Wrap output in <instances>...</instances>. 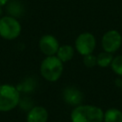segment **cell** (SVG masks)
<instances>
[{
	"instance_id": "8",
	"label": "cell",
	"mask_w": 122,
	"mask_h": 122,
	"mask_svg": "<svg viewBox=\"0 0 122 122\" xmlns=\"http://www.w3.org/2000/svg\"><path fill=\"white\" fill-rule=\"evenodd\" d=\"M63 97H64V100L68 104L78 106V105H80V103L82 101L83 95H82V92L79 90H77L76 88H74V87H67L64 90Z\"/></svg>"
},
{
	"instance_id": "3",
	"label": "cell",
	"mask_w": 122,
	"mask_h": 122,
	"mask_svg": "<svg viewBox=\"0 0 122 122\" xmlns=\"http://www.w3.org/2000/svg\"><path fill=\"white\" fill-rule=\"evenodd\" d=\"M20 94L18 90L9 84L0 85V112L13 110L19 103Z\"/></svg>"
},
{
	"instance_id": "7",
	"label": "cell",
	"mask_w": 122,
	"mask_h": 122,
	"mask_svg": "<svg viewBox=\"0 0 122 122\" xmlns=\"http://www.w3.org/2000/svg\"><path fill=\"white\" fill-rule=\"evenodd\" d=\"M59 47L58 40L51 34H45L39 40V49L46 56L55 55Z\"/></svg>"
},
{
	"instance_id": "9",
	"label": "cell",
	"mask_w": 122,
	"mask_h": 122,
	"mask_svg": "<svg viewBox=\"0 0 122 122\" xmlns=\"http://www.w3.org/2000/svg\"><path fill=\"white\" fill-rule=\"evenodd\" d=\"M48 111L41 106L33 107L27 114V122H47Z\"/></svg>"
},
{
	"instance_id": "11",
	"label": "cell",
	"mask_w": 122,
	"mask_h": 122,
	"mask_svg": "<svg viewBox=\"0 0 122 122\" xmlns=\"http://www.w3.org/2000/svg\"><path fill=\"white\" fill-rule=\"evenodd\" d=\"M104 122H122V112L118 109L112 108L104 112Z\"/></svg>"
},
{
	"instance_id": "4",
	"label": "cell",
	"mask_w": 122,
	"mask_h": 122,
	"mask_svg": "<svg viewBox=\"0 0 122 122\" xmlns=\"http://www.w3.org/2000/svg\"><path fill=\"white\" fill-rule=\"evenodd\" d=\"M21 33V25L17 19L11 16L0 18V36L7 40H13Z\"/></svg>"
},
{
	"instance_id": "10",
	"label": "cell",
	"mask_w": 122,
	"mask_h": 122,
	"mask_svg": "<svg viewBox=\"0 0 122 122\" xmlns=\"http://www.w3.org/2000/svg\"><path fill=\"white\" fill-rule=\"evenodd\" d=\"M74 48L71 45H62L59 47L57 52H56V56L63 62L66 63L68 61H71L72 59V57L74 56Z\"/></svg>"
},
{
	"instance_id": "13",
	"label": "cell",
	"mask_w": 122,
	"mask_h": 122,
	"mask_svg": "<svg viewBox=\"0 0 122 122\" xmlns=\"http://www.w3.org/2000/svg\"><path fill=\"white\" fill-rule=\"evenodd\" d=\"M111 68L114 73L122 76V54L113 57L111 64Z\"/></svg>"
},
{
	"instance_id": "15",
	"label": "cell",
	"mask_w": 122,
	"mask_h": 122,
	"mask_svg": "<svg viewBox=\"0 0 122 122\" xmlns=\"http://www.w3.org/2000/svg\"><path fill=\"white\" fill-rule=\"evenodd\" d=\"M9 0H0V7H2V6H4L7 2H8Z\"/></svg>"
},
{
	"instance_id": "2",
	"label": "cell",
	"mask_w": 122,
	"mask_h": 122,
	"mask_svg": "<svg viewBox=\"0 0 122 122\" xmlns=\"http://www.w3.org/2000/svg\"><path fill=\"white\" fill-rule=\"evenodd\" d=\"M63 62L56 56H47L40 65V73L47 81L55 82L63 73Z\"/></svg>"
},
{
	"instance_id": "16",
	"label": "cell",
	"mask_w": 122,
	"mask_h": 122,
	"mask_svg": "<svg viewBox=\"0 0 122 122\" xmlns=\"http://www.w3.org/2000/svg\"><path fill=\"white\" fill-rule=\"evenodd\" d=\"M1 15H2V9H1V7H0V18H1Z\"/></svg>"
},
{
	"instance_id": "14",
	"label": "cell",
	"mask_w": 122,
	"mask_h": 122,
	"mask_svg": "<svg viewBox=\"0 0 122 122\" xmlns=\"http://www.w3.org/2000/svg\"><path fill=\"white\" fill-rule=\"evenodd\" d=\"M83 64L85 65V67H87V68H89V69L97 66V63H96V56L93 55L92 53L84 55V56H83Z\"/></svg>"
},
{
	"instance_id": "12",
	"label": "cell",
	"mask_w": 122,
	"mask_h": 122,
	"mask_svg": "<svg viewBox=\"0 0 122 122\" xmlns=\"http://www.w3.org/2000/svg\"><path fill=\"white\" fill-rule=\"evenodd\" d=\"M112 59H113L112 53L102 51L96 56V63H97V66L101 68H106L108 66H111Z\"/></svg>"
},
{
	"instance_id": "6",
	"label": "cell",
	"mask_w": 122,
	"mask_h": 122,
	"mask_svg": "<svg viewBox=\"0 0 122 122\" xmlns=\"http://www.w3.org/2000/svg\"><path fill=\"white\" fill-rule=\"evenodd\" d=\"M101 45L104 51L114 52L122 45V35L116 30H110L106 31L101 39Z\"/></svg>"
},
{
	"instance_id": "5",
	"label": "cell",
	"mask_w": 122,
	"mask_h": 122,
	"mask_svg": "<svg viewBox=\"0 0 122 122\" xmlns=\"http://www.w3.org/2000/svg\"><path fill=\"white\" fill-rule=\"evenodd\" d=\"M74 46L77 52L84 56L92 53L96 46V39L91 32H82L76 37Z\"/></svg>"
},
{
	"instance_id": "1",
	"label": "cell",
	"mask_w": 122,
	"mask_h": 122,
	"mask_svg": "<svg viewBox=\"0 0 122 122\" xmlns=\"http://www.w3.org/2000/svg\"><path fill=\"white\" fill-rule=\"evenodd\" d=\"M103 111L93 105H78L71 113V122H103Z\"/></svg>"
}]
</instances>
